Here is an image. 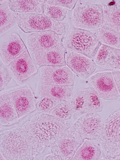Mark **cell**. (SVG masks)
Returning <instances> with one entry per match:
<instances>
[{
    "mask_svg": "<svg viewBox=\"0 0 120 160\" xmlns=\"http://www.w3.org/2000/svg\"><path fill=\"white\" fill-rule=\"evenodd\" d=\"M67 65L80 78L86 79L91 76L97 68L94 61L79 53L66 51Z\"/></svg>",
    "mask_w": 120,
    "mask_h": 160,
    "instance_id": "obj_14",
    "label": "cell"
},
{
    "mask_svg": "<svg viewBox=\"0 0 120 160\" xmlns=\"http://www.w3.org/2000/svg\"><path fill=\"white\" fill-rule=\"evenodd\" d=\"M1 153L0 154V159H1V160H6L3 155L1 153Z\"/></svg>",
    "mask_w": 120,
    "mask_h": 160,
    "instance_id": "obj_34",
    "label": "cell"
},
{
    "mask_svg": "<svg viewBox=\"0 0 120 160\" xmlns=\"http://www.w3.org/2000/svg\"><path fill=\"white\" fill-rule=\"evenodd\" d=\"M106 69L120 71V49L111 48Z\"/></svg>",
    "mask_w": 120,
    "mask_h": 160,
    "instance_id": "obj_28",
    "label": "cell"
},
{
    "mask_svg": "<svg viewBox=\"0 0 120 160\" xmlns=\"http://www.w3.org/2000/svg\"><path fill=\"white\" fill-rule=\"evenodd\" d=\"M40 98L36 104L37 109L41 113L48 114L50 113L56 105L61 101L48 97Z\"/></svg>",
    "mask_w": 120,
    "mask_h": 160,
    "instance_id": "obj_27",
    "label": "cell"
},
{
    "mask_svg": "<svg viewBox=\"0 0 120 160\" xmlns=\"http://www.w3.org/2000/svg\"><path fill=\"white\" fill-rule=\"evenodd\" d=\"M66 51L82 54L93 59L102 43L96 35L88 30L74 28H71L63 40Z\"/></svg>",
    "mask_w": 120,
    "mask_h": 160,
    "instance_id": "obj_4",
    "label": "cell"
},
{
    "mask_svg": "<svg viewBox=\"0 0 120 160\" xmlns=\"http://www.w3.org/2000/svg\"><path fill=\"white\" fill-rule=\"evenodd\" d=\"M11 93L18 119L37 109L35 96L31 88H20L13 90Z\"/></svg>",
    "mask_w": 120,
    "mask_h": 160,
    "instance_id": "obj_17",
    "label": "cell"
},
{
    "mask_svg": "<svg viewBox=\"0 0 120 160\" xmlns=\"http://www.w3.org/2000/svg\"><path fill=\"white\" fill-rule=\"evenodd\" d=\"M66 50L63 45L40 52L30 53L37 68L43 66H66Z\"/></svg>",
    "mask_w": 120,
    "mask_h": 160,
    "instance_id": "obj_16",
    "label": "cell"
},
{
    "mask_svg": "<svg viewBox=\"0 0 120 160\" xmlns=\"http://www.w3.org/2000/svg\"><path fill=\"white\" fill-rule=\"evenodd\" d=\"M102 159V151L92 140L85 139L71 160H100Z\"/></svg>",
    "mask_w": 120,
    "mask_h": 160,
    "instance_id": "obj_21",
    "label": "cell"
},
{
    "mask_svg": "<svg viewBox=\"0 0 120 160\" xmlns=\"http://www.w3.org/2000/svg\"><path fill=\"white\" fill-rule=\"evenodd\" d=\"M78 1H58V0H52L46 1V3L49 5L58 6L67 9L72 10L75 8Z\"/></svg>",
    "mask_w": 120,
    "mask_h": 160,
    "instance_id": "obj_31",
    "label": "cell"
},
{
    "mask_svg": "<svg viewBox=\"0 0 120 160\" xmlns=\"http://www.w3.org/2000/svg\"><path fill=\"white\" fill-rule=\"evenodd\" d=\"M30 53L63 45L61 35L52 31L32 33L26 40Z\"/></svg>",
    "mask_w": 120,
    "mask_h": 160,
    "instance_id": "obj_12",
    "label": "cell"
},
{
    "mask_svg": "<svg viewBox=\"0 0 120 160\" xmlns=\"http://www.w3.org/2000/svg\"><path fill=\"white\" fill-rule=\"evenodd\" d=\"M12 77L8 68L1 60L0 61V91H1L7 86Z\"/></svg>",
    "mask_w": 120,
    "mask_h": 160,
    "instance_id": "obj_30",
    "label": "cell"
},
{
    "mask_svg": "<svg viewBox=\"0 0 120 160\" xmlns=\"http://www.w3.org/2000/svg\"><path fill=\"white\" fill-rule=\"evenodd\" d=\"M49 114L63 121L72 118V110L69 101L61 100Z\"/></svg>",
    "mask_w": 120,
    "mask_h": 160,
    "instance_id": "obj_25",
    "label": "cell"
},
{
    "mask_svg": "<svg viewBox=\"0 0 120 160\" xmlns=\"http://www.w3.org/2000/svg\"><path fill=\"white\" fill-rule=\"evenodd\" d=\"M112 72L120 95V71H113Z\"/></svg>",
    "mask_w": 120,
    "mask_h": 160,
    "instance_id": "obj_32",
    "label": "cell"
},
{
    "mask_svg": "<svg viewBox=\"0 0 120 160\" xmlns=\"http://www.w3.org/2000/svg\"><path fill=\"white\" fill-rule=\"evenodd\" d=\"M8 66L18 84L23 83L38 72L28 50L14 60Z\"/></svg>",
    "mask_w": 120,
    "mask_h": 160,
    "instance_id": "obj_13",
    "label": "cell"
},
{
    "mask_svg": "<svg viewBox=\"0 0 120 160\" xmlns=\"http://www.w3.org/2000/svg\"><path fill=\"white\" fill-rule=\"evenodd\" d=\"M18 23V18L10 8L7 0L0 1V31L1 34L7 32Z\"/></svg>",
    "mask_w": 120,
    "mask_h": 160,
    "instance_id": "obj_23",
    "label": "cell"
},
{
    "mask_svg": "<svg viewBox=\"0 0 120 160\" xmlns=\"http://www.w3.org/2000/svg\"><path fill=\"white\" fill-rule=\"evenodd\" d=\"M89 81L101 99L114 101L120 98L112 71L97 72L90 77Z\"/></svg>",
    "mask_w": 120,
    "mask_h": 160,
    "instance_id": "obj_11",
    "label": "cell"
},
{
    "mask_svg": "<svg viewBox=\"0 0 120 160\" xmlns=\"http://www.w3.org/2000/svg\"><path fill=\"white\" fill-rule=\"evenodd\" d=\"M110 48L111 47L103 44L101 45L94 58V62L96 65L105 68L109 58Z\"/></svg>",
    "mask_w": 120,
    "mask_h": 160,
    "instance_id": "obj_29",
    "label": "cell"
},
{
    "mask_svg": "<svg viewBox=\"0 0 120 160\" xmlns=\"http://www.w3.org/2000/svg\"><path fill=\"white\" fill-rule=\"evenodd\" d=\"M18 119V114L11 93L1 92L0 95V121L1 125L8 126L15 123Z\"/></svg>",
    "mask_w": 120,
    "mask_h": 160,
    "instance_id": "obj_19",
    "label": "cell"
},
{
    "mask_svg": "<svg viewBox=\"0 0 120 160\" xmlns=\"http://www.w3.org/2000/svg\"><path fill=\"white\" fill-rule=\"evenodd\" d=\"M43 160H62V158L60 156L58 155H54L51 153L48 154L45 156L44 158H42Z\"/></svg>",
    "mask_w": 120,
    "mask_h": 160,
    "instance_id": "obj_33",
    "label": "cell"
},
{
    "mask_svg": "<svg viewBox=\"0 0 120 160\" xmlns=\"http://www.w3.org/2000/svg\"><path fill=\"white\" fill-rule=\"evenodd\" d=\"M97 37L101 43L111 48H118L120 45V33L103 25L98 30Z\"/></svg>",
    "mask_w": 120,
    "mask_h": 160,
    "instance_id": "obj_24",
    "label": "cell"
},
{
    "mask_svg": "<svg viewBox=\"0 0 120 160\" xmlns=\"http://www.w3.org/2000/svg\"><path fill=\"white\" fill-rule=\"evenodd\" d=\"M85 140L71 127L50 147L51 153L60 156L62 160H71Z\"/></svg>",
    "mask_w": 120,
    "mask_h": 160,
    "instance_id": "obj_8",
    "label": "cell"
},
{
    "mask_svg": "<svg viewBox=\"0 0 120 160\" xmlns=\"http://www.w3.org/2000/svg\"><path fill=\"white\" fill-rule=\"evenodd\" d=\"M120 48V45H119V48Z\"/></svg>",
    "mask_w": 120,
    "mask_h": 160,
    "instance_id": "obj_35",
    "label": "cell"
},
{
    "mask_svg": "<svg viewBox=\"0 0 120 160\" xmlns=\"http://www.w3.org/2000/svg\"><path fill=\"white\" fill-rule=\"evenodd\" d=\"M68 12V10L67 8L58 6L46 3L44 6L43 14L55 21H64Z\"/></svg>",
    "mask_w": 120,
    "mask_h": 160,
    "instance_id": "obj_26",
    "label": "cell"
},
{
    "mask_svg": "<svg viewBox=\"0 0 120 160\" xmlns=\"http://www.w3.org/2000/svg\"><path fill=\"white\" fill-rule=\"evenodd\" d=\"M18 27L25 33L52 31L61 36L67 32L69 24L55 21L44 14L17 13Z\"/></svg>",
    "mask_w": 120,
    "mask_h": 160,
    "instance_id": "obj_5",
    "label": "cell"
},
{
    "mask_svg": "<svg viewBox=\"0 0 120 160\" xmlns=\"http://www.w3.org/2000/svg\"><path fill=\"white\" fill-rule=\"evenodd\" d=\"M69 101L72 112V118L76 120L83 114L100 112L104 104L93 88L78 90L73 93Z\"/></svg>",
    "mask_w": 120,
    "mask_h": 160,
    "instance_id": "obj_7",
    "label": "cell"
},
{
    "mask_svg": "<svg viewBox=\"0 0 120 160\" xmlns=\"http://www.w3.org/2000/svg\"><path fill=\"white\" fill-rule=\"evenodd\" d=\"M99 141L103 159L120 160V108L104 122Z\"/></svg>",
    "mask_w": 120,
    "mask_h": 160,
    "instance_id": "obj_3",
    "label": "cell"
},
{
    "mask_svg": "<svg viewBox=\"0 0 120 160\" xmlns=\"http://www.w3.org/2000/svg\"><path fill=\"white\" fill-rule=\"evenodd\" d=\"M75 75L67 66H43L39 68L38 85L74 86Z\"/></svg>",
    "mask_w": 120,
    "mask_h": 160,
    "instance_id": "obj_10",
    "label": "cell"
},
{
    "mask_svg": "<svg viewBox=\"0 0 120 160\" xmlns=\"http://www.w3.org/2000/svg\"><path fill=\"white\" fill-rule=\"evenodd\" d=\"M0 150L6 160H33L35 158L32 145L22 127L1 131Z\"/></svg>",
    "mask_w": 120,
    "mask_h": 160,
    "instance_id": "obj_1",
    "label": "cell"
},
{
    "mask_svg": "<svg viewBox=\"0 0 120 160\" xmlns=\"http://www.w3.org/2000/svg\"><path fill=\"white\" fill-rule=\"evenodd\" d=\"M73 91L74 86L38 84L36 95L40 98L48 97L61 101H69Z\"/></svg>",
    "mask_w": 120,
    "mask_h": 160,
    "instance_id": "obj_18",
    "label": "cell"
},
{
    "mask_svg": "<svg viewBox=\"0 0 120 160\" xmlns=\"http://www.w3.org/2000/svg\"><path fill=\"white\" fill-rule=\"evenodd\" d=\"M72 20L76 28L88 31L98 29L104 25L103 8L92 3L80 4L73 11Z\"/></svg>",
    "mask_w": 120,
    "mask_h": 160,
    "instance_id": "obj_6",
    "label": "cell"
},
{
    "mask_svg": "<svg viewBox=\"0 0 120 160\" xmlns=\"http://www.w3.org/2000/svg\"><path fill=\"white\" fill-rule=\"evenodd\" d=\"M30 121L33 135L45 148L51 147L72 126L69 121H62L52 115L41 112L34 115Z\"/></svg>",
    "mask_w": 120,
    "mask_h": 160,
    "instance_id": "obj_2",
    "label": "cell"
},
{
    "mask_svg": "<svg viewBox=\"0 0 120 160\" xmlns=\"http://www.w3.org/2000/svg\"><path fill=\"white\" fill-rule=\"evenodd\" d=\"M10 8L14 12L22 14H43L46 1L8 0Z\"/></svg>",
    "mask_w": 120,
    "mask_h": 160,
    "instance_id": "obj_20",
    "label": "cell"
},
{
    "mask_svg": "<svg viewBox=\"0 0 120 160\" xmlns=\"http://www.w3.org/2000/svg\"><path fill=\"white\" fill-rule=\"evenodd\" d=\"M104 25L120 33V5L106 4L103 7Z\"/></svg>",
    "mask_w": 120,
    "mask_h": 160,
    "instance_id": "obj_22",
    "label": "cell"
},
{
    "mask_svg": "<svg viewBox=\"0 0 120 160\" xmlns=\"http://www.w3.org/2000/svg\"><path fill=\"white\" fill-rule=\"evenodd\" d=\"M27 50L19 35L17 33H12L1 42V59L6 66H8Z\"/></svg>",
    "mask_w": 120,
    "mask_h": 160,
    "instance_id": "obj_15",
    "label": "cell"
},
{
    "mask_svg": "<svg viewBox=\"0 0 120 160\" xmlns=\"http://www.w3.org/2000/svg\"><path fill=\"white\" fill-rule=\"evenodd\" d=\"M103 124L99 114L90 112L81 116L72 127L83 139L98 140L101 136Z\"/></svg>",
    "mask_w": 120,
    "mask_h": 160,
    "instance_id": "obj_9",
    "label": "cell"
}]
</instances>
